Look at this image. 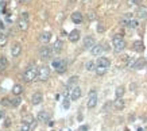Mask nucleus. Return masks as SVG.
I'll list each match as a JSON object with an SVG mask.
<instances>
[{"label":"nucleus","mask_w":147,"mask_h":131,"mask_svg":"<svg viewBox=\"0 0 147 131\" xmlns=\"http://www.w3.org/2000/svg\"><path fill=\"white\" fill-rule=\"evenodd\" d=\"M36 78H38V68L35 66V63H30L26 68V70H24L23 80L26 82H32Z\"/></svg>","instance_id":"nucleus-1"},{"label":"nucleus","mask_w":147,"mask_h":131,"mask_svg":"<svg viewBox=\"0 0 147 131\" xmlns=\"http://www.w3.org/2000/svg\"><path fill=\"white\" fill-rule=\"evenodd\" d=\"M112 45H113V51L115 53H121L123 50L125 49V41L124 38L120 35V34H116V35H113V38H112Z\"/></svg>","instance_id":"nucleus-2"},{"label":"nucleus","mask_w":147,"mask_h":131,"mask_svg":"<svg viewBox=\"0 0 147 131\" xmlns=\"http://www.w3.org/2000/svg\"><path fill=\"white\" fill-rule=\"evenodd\" d=\"M51 65H53V68L55 69V72L59 73V74H61V73H65L67 69V62L62 58L54 59L53 62H51Z\"/></svg>","instance_id":"nucleus-3"},{"label":"nucleus","mask_w":147,"mask_h":131,"mask_svg":"<svg viewBox=\"0 0 147 131\" xmlns=\"http://www.w3.org/2000/svg\"><path fill=\"white\" fill-rule=\"evenodd\" d=\"M97 101H98V96H97V92L96 89H92L88 95V100H86V107L88 108H94L97 105Z\"/></svg>","instance_id":"nucleus-4"},{"label":"nucleus","mask_w":147,"mask_h":131,"mask_svg":"<svg viewBox=\"0 0 147 131\" xmlns=\"http://www.w3.org/2000/svg\"><path fill=\"white\" fill-rule=\"evenodd\" d=\"M18 28L20 31H26L28 28V12H22L18 19Z\"/></svg>","instance_id":"nucleus-5"},{"label":"nucleus","mask_w":147,"mask_h":131,"mask_svg":"<svg viewBox=\"0 0 147 131\" xmlns=\"http://www.w3.org/2000/svg\"><path fill=\"white\" fill-rule=\"evenodd\" d=\"M50 77V68L47 65H42L38 68V80L40 81H46Z\"/></svg>","instance_id":"nucleus-6"},{"label":"nucleus","mask_w":147,"mask_h":131,"mask_svg":"<svg viewBox=\"0 0 147 131\" xmlns=\"http://www.w3.org/2000/svg\"><path fill=\"white\" fill-rule=\"evenodd\" d=\"M51 55H53V49H51V46L43 45L39 49V57L42 59H50Z\"/></svg>","instance_id":"nucleus-7"},{"label":"nucleus","mask_w":147,"mask_h":131,"mask_svg":"<svg viewBox=\"0 0 147 131\" xmlns=\"http://www.w3.org/2000/svg\"><path fill=\"white\" fill-rule=\"evenodd\" d=\"M96 45V41H94V38L92 35H86L84 38V43H82V46H84V49H90L92 50V47Z\"/></svg>","instance_id":"nucleus-8"},{"label":"nucleus","mask_w":147,"mask_h":131,"mask_svg":"<svg viewBox=\"0 0 147 131\" xmlns=\"http://www.w3.org/2000/svg\"><path fill=\"white\" fill-rule=\"evenodd\" d=\"M36 119H38L39 122H42V123H47V122H50V113L47 112V111H45V109H42V111L38 112Z\"/></svg>","instance_id":"nucleus-9"},{"label":"nucleus","mask_w":147,"mask_h":131,"mask_svg":"<svg viewBox=\"0 0 147 131\" xmlns=\"http://www.w3.org/2000/svg\"><path fill=\"white\" fill-rule=\"evenodd\" d=\"M81 95H82V90H81V88L78 85L71 88V90H70V99L71 100H78L81 97Z\"/></svg>","instance_id":"nucleus-10"},{"label":"nucleus","mask_w":147,"mask_h":131,"mask_svg":"<svg viewBox=\"0 0 147 131\" xmlns=\"http://www.w3.org/2000/svg\"><path fill=\"white\" fill-rule=\"evenodd\" d=\"M90 53H92V55H94V57H101V54L104 53V46H102L101 43L94 45L93 47H92V50H90Z\"/></svg>","instance_id":"nucleus-11"},{"label":"nucleus","mask_w":147,"mask_h":131,"mask_svg":"<svg viewBox=\"0 0 147 131\" xmlns=\"http://www.w3.org/2000/svg\"><path fill=\"white\" fill-rule=\"evenodd\" d=\"M96 65H97V66H101V68L108 69L109 65H111V61H109L107 57H98L97 61H96Z\"/></svg>","instance_id":"nucleus-12"},{"label":"nucleus","mask_w":147,"mask_h":131,"mask_svg":"<svg viewBox=\"0 0 147 131\" xmlns=\"http://www.w3.org/2000/svg\"><path fill=\"white\" fill-rule=\"evenodd\" d=\"M51 49H53V53H54V54H59V53L62 51V49H63V42L61 41V39H57V41L53 43Z\"/></svg>","instance_id":"nucleus-13"},{"label":"nucleus","mask_w":147,"mask_h":131,"mask_svg":"<svg viewBox=\"0 0 147 131\" xmlns=\"http://www.w3.org/2000/svg\"><path fill=\"white\" fill-rule=\"evenodd\" d=\"M67 38H69V41H70V42L76 43V42L81 38L80 30H73V31H70V32H69V35H67Z\"/></svg>","instance_id":"nucleus-14"},{"label":"nucleus","mask_w":147,"mask_h":131,"mask_svg":"<svg viewBox=\"0 0 147 131\" xmlns=\"http://www.w3.org/2000/svg\"><path fill=\"white\" fill-rule=\"evenodd\" d=\"M42 100H43V95L40 93V92H34L31 96V103L34 105H38V104L42 103Z\"/></svg>","instance_id":"nucleus-15"},{"label":"nucleus","mask_w":147,"mask_h":131,"mask_svg":"<svg viewBox=\"0 0 147 131\" xmlns=\"http://www.w3.org/2000/svg\"><path fill=\"white\" fill-rule=\"evenodd\" d=\"M50 39H51V34H50L49 31H43V32H40V35H39V41L43 43V45H47L50 42Z\"/></svg>","instance_id":"nucleus-16"},{"label":"nucleus","mask_w":147,"mask_h":131,"mask_svg":"<svg viewBox=\"0 0 147 131\" xmlns=\"http://www.w3.org/2000/svg\"><path fill=\"white\" fill-rule=\"evenodd\" d=\"M20 51H22V45L20 43H13L11 46V55L12 57H18L20 54Z\"/></svg>","instance_id":"nucleus-17"},{"label":"nucleus","mask_w":147,"mask_h":131,"mask_svg":"<svg viewBox=\"0 0 147 131\" xmlns=\"http://www.w3.org/2000/svg\"><path fill=\"white\" fill-rule=\"evenodd\" d=\"M70 18H71V20H73L74 23H77V24L82 23V20H84V16H82V14H81L80 11H76V12H73Z\"/></svg>","instance_id":"nucleus-18"},{"label":"nucleus","mask_w":147,"mask_h":131,"mask_svg":"<svg viewBox=\"0 0 147 131\" xmlns=\"http://www.w3.org/2000/svg\"><path fill=\"white\" fill-rule=\"evenodd\" d=\"M124 107H125V103L123 99H116L115 101H113V108H115L116 111H121Z\"/></svg>","instance_id":"nucleus-19"},{"label":"nucleus","mask_w":147,"mask_h":131,"mask_svg":"<svg viewBox=\"0 0 147 131\" xmlns=\"http://www.w3.org/2000/svg\"><path fill=\"white\" fill-rule=\"evenodd\" d=\"M136 16L139 19H147V7H139L136 11Z\"/></svg>","instance_id":"nucleus-20"},{"label":"nucleus","mask_w":147,"mask_h":131,"mask_svg":"<svg viewBox=\"0 0 147 131\" xmlns=\"http://www.w3.org/2000/svg\"><path fill=\"white\" fill-rule=\"evenodd\" d=\"M132 50H135V51H138V53H142L143 50H144L143 42H142V41H135L134 43H132Z\"/></svg>","instance_id":"nucleus-21"},{"label":"nucleus","mask_w":147,"mask_h":131,"mask_svg":"<svg viewBox=\"0 0 147 131\" xmlns=\"http://www.w3.org/2000/svg\"><path fill=\"white\" fill-rule=\"evenodd\" d=\"M124 92H125V88L123 85L120 86H117L115 90V96H116V99H123V96H124Z\"/></svg>","instance_id":"nucleus-22"},{"label":"nucleus","mask_w":147,"mask_h":131,"mask_svg":"<svg viewBox=\"0 0 147 131\" xmlns=\"http://www.w3.org/2000/svg\"><path fill=\"white\" fill-rule=\"evenodd\" d=\"M22 93H23V86L20 85V84H15V85L12 86V95L20 96Z\"/></svg>","instance_id":"nucleus-23"},{"label":"nucleus","mask_w":147,"mask_h":131,"mask_svg":"<svg viewBox=\"0 0 147 131\" xmlns=\"http://www.w3.org/2000/svg\"><path fill=\"white\" fill-rule=\"evenodd\" d=\"M7 65H8V61H7V58L5 57H0V73H3L7 69Z\"/></svg>","instance_id":"nucleus-24"},{"label":"nucleus","mask_w":147,"mask_h":131,"mask_svg":"<svg viewBox=\"0 0 147 131\" xmlns=\"http://www.w3.org/2000/svg\"><path fill=\"white\" fill-rule=\"evenodd\" d=\"M96 68H97V65H96V62H93V61H88V62L85 63V69H86L88 72H93V70H96Z\"/></svg>","instance_id":"nucleus-25"},{"label":"nucleus","mask_w":147,"mask_h":131,"mask_svg":"<svg viewBox=\"0 0 147 131\" xmlns=\"http://www.w3.org/2000/svg\"><path fill=\"white\" fill-rule=\"evenodd\" d=\"M22 122H23V123H27V124H30L31 127L35 126V120H34V117H32L31 115H27V116H24V117H23Z\"/></svg>","instance_id":"nucleus-26"},{"label":"nucleus","mask_w":147,"mask_h":131,"mask_svg":"<svg viewBox=\"0 0 147 131\" xmlns=\"http://www.w3.org/2000/svg\"><path fill=\"white\" fill-rule=\"evenodd\" d=\"M127 27L128 28H138L139 27V20L138 19H131V20H128V23H127Z\"/></svg>","instance_id":"nucleus-27"},{"label":"nucleus","mask_w":147,"mask_h":131,"mask_svg":"<svg viewBox=\"0 0 147 131\" xmlns=\"http://www.w3.org/2000/svg\"><path fill=\"white\" fill-rule=\"evenodd\" d=\"M144 65H146V59L139 58L138 61L134 63V69H142V68H144Z\"/></svg>","instance_id":"nucleus-28"},{"label":"nucleus","mask_w":147,"mask_h":131,"mask_svg":"<svg viewBox=\"0 0 147 131\" xmlns=\"http://www.w3.org/2000/svg\"><path fill=\"white\" fill-rule=\"evenodd\" d=\"M19 104H20V97L16 96V97H13V99H9V107H18Z\"/></svg>","instance_id":"nucleus-29"},{"label":"nucleus","mask_w":147,"mask_h":131,"mask_svg":"<svg viewBox=\"0 0 147 131\" xmlns=\"http://www.w3.org/2000/svg\"><path fill=\"white\" fill-rule=\"evenodd\" d=\"M7 42H8V38L5 35L4 32H0V47H4L7 45Z\"/></svg>","instance_id":"nucleus-30"},{"label":"nucleus","mask_w":147,"mask_h":131,"mask_svg":"<svg viewBox=\"0 0 147 131\" xmlns=\"http://www.w3.org/2000/svg\"><path fill=\"white\" fill-rule=\"evenodd\" d=\"M142 0H127V4L129 7H136V5H140Z\"/></svg>","instance_id":"nucleus-31"},{"label":"nucleus","mask_w":147,"mask_h":131,"mask_svg":"<svg viewBox=\"0 0 147 131\" xmlns=\"http://www.w3.org/2000/svg\"><path fill=\"white\" fill-rule=\"evenodd\" d=\"M107 70H108V69H105V68H101V66H97V68H96V70H94V72L97 73L98 76H104V74L107 73Z\"/></svg>","instance_id":"nucleus-32"},{"label":"nucleus","mask_w":147,"mask_h":131,"mask_svg":"<svg viewBox=\"0 0 147 131\" xmlns=\"http://www.w3.org/2000/svg\"><path fill=\"white\" fill-rule=\"evenodd\" d=\"M96 30H97L98 34H102V32L105 31V26H104V23H98V24H97V28H96Z\"/></svg>","instance_id":"nucleus-33"},{"label":"nucleus","mask_w":147,"mask_h":131,"mask_svg":"<svg viewBox=\"0 0 147 131\" xmlns=\"http://www.w3.org/2000/svg\"><path fill=\"white\" fill-rule=\"evenodd\" d=\"M20 130H22V131H30V130H31V126H30V124H27V123H23L22 122Z\"/></svg>","instance_id":"nucleus-34"},{"label":"nucleus","mask_w":147,"mask_h":131,"mask_svg":"<svg viewBox=\"0 0 147 131\" xmlns=\"http://www.w3.org/2000/svg\"><path fill=\"white\" fill-rule=\"evenodd\" d=\"M94 19H96L94 11H89V12H88V20H94Z\"/></svg>","instance_id":"nucleus-35"},{"label":"nucleus","mask_w":147,"mask_h":131,"mask_svg":"<svg viewBox=\"0 0 147 131\" xmlns=\"http://www.w3.org/2000/svg\"><path fill=\"white\" fill-rule=\"evenodd\" d=\"M1 105H4V107H8L9 105V99H7V97H4V99H1Z\"/></svg>","instance_id":"nucleus-36"},{"label":"nucleus","mask_w":147,"mask_h":131,"mask_svg":"<svg viewBox=\"0 0 147 131\" xmlns=\"http://www.w3.org/2000/svg\"><path fill=\"white\" fill-rule=\"evenodd\" d=\"M77 80H78V77H77V76H73V77H71V78H70V80H69V82H67V85L70 86L71 84H74V82H76Z\"/></svg>","instance_id":"nucleus-37"},{"label":"nucleus","mask_w":147,"mask_h":131,"mask_svg":"<svg viewBox=\"0 0 147 131\" xmlns=\"http://www.w3.org/2000/svg\"><path fill=\"white\" fill-rule=\"evenodd\" d=\"M69 105H70V101H69V99H67V97H66V99H65V100H63V108H69Z\"/></svg>","instance_id":"nucleus-38"},{"label":"nucleus","mask_w":147,"mask_h":131,"mask_svg":"<svg viewBox=\"0 0 147 131\" xmlns=\"http://www.w3.org/2000/svg\"><path fill=\"white\" fill-rule=\"evenodd\" d=\"M11 126V119L9 117H5V120H4V127H9Z\"/></svg>","instance_id":"nucleus-39"},{"label":"nucleus","mask_w":147,"mask_h":131,"mask_svg":"<svg viewBox=\"0 0 147 131\" xmlns=\"http://www.w3.org/2000/svg\"><path fill=\"white\" fill-rule=\"evenodd\" d=\"M88 130V126H81L80 127V131H86Z\"/></svg>","instance_id":"nucleus-40"},{"label":"nucleus","mask_w":147,"mask_h":131,"mask_svg":"<svg viewBox=\"0 0 147 131\" xmlns=\"http://www.w3.org/2000/svg\"><path fill=\"white\" fill-rule=\"evenodd\" d=\"M1 117H4V111L0 109V119H1Z\"/></svg>","instance_id":"nucleus-41"},{"label":"nucleus","mask_w":147,"mask_h":131,"mask_svg":"<svg viewBox=\"0 0 147 131\" xmlns=\"http://www.w3.org/2000/svg\"><path fill=\"white\" fill-rule=\"evenodd\" d=\"M138 131H146V130H143V128H139V130Z\"/></svg>","instance_id":"nucleus-42"},{"label":"nucleus","mask_w":147,"mask_h":131,"mask_svg":"<svg viewBox=\"0 0 147 131\" xmlns=\"http://www.w3.org/2000/svg\"><path fill=\"white\" fill-rule=\"evenodd\" d=\"M84 1H88V0H84Z\"/></svg>","instance_id":"nucleus-43"}]
</instances>
